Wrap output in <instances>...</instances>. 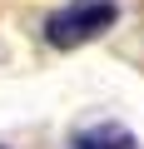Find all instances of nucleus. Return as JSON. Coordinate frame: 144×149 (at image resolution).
<instances>
[{
    "label": "nucleus",
    "instance_id": "nucleus-1",
    "mask_svg": "<svg viewBox=\"0 0 144 149\" xmlns=\"http://www.w3.org/2000/svg\"><path fill=\"white\" fill-rule=\"evenodd\" d=\"M114 20H119L114 0H75V5H65V10H55V15L45 20V40H50L55 50H75V45L104 35Z\"/></svg>",
    "mask_w": 144,
    "mask_h": 149
},
{
    "label": "nucleus",
    "instance_id": "nucleus-2",
    "mask_svg": "<svg viewBox=\"0 0 144 149\" xmlns=\"http://www.w3.org/2000/svg\"><path fill=\"white\" fill-rule=\"evenodd\" d=\"M75 149H139L124 124H90L75 134Z\"/></svg>",
    "mask_w": 144,
    "mask_h": 149
}]
</instances>
